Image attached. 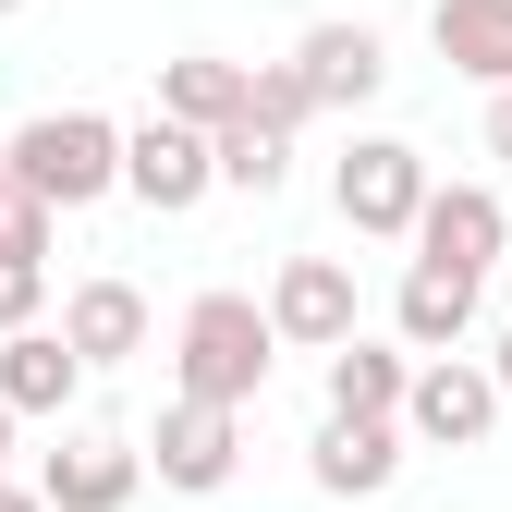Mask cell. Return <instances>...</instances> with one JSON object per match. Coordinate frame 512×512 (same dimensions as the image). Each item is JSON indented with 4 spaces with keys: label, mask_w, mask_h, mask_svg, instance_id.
I'll return each instance as SVG.
<instances>
[{
    "label": "cell",
    "mask_w": 512,
    "mask_h": 512,
    "mask_svg": "<svg viewBox=\"0 0 512 512\" xmlns=\"http://www.w3.org/2000/svg\"><path fill=\"white\" fill-rule=\"evenodd\" d=\"M269 366H281V317L256 305V293H196V305H183V330H171V391H196V403H256Z\"/></svg>",
    "instance_id": "obj_1"
},
{
    "label": "cell",
    "mask_w": 512,
    "mask_h": 512,
    "mask_svg": "<svg viewBox=\"0 0 512 512\" xmlns=\"http://www.w3.org/2000/svg\"><path fill=\"white\" fill-rule=\"evenodd\" d=\"M13 171H25V196L37 208H98V196H122V122L110 110H37V122H13Z\"/></svg>",
    "instance_id": "obj_2"
},
{
    "label": "cell",
    "mask_w": 512,
    "mask_h": 512,
    "mask_svg": "<svg viewBox=\"0 0 512 512\" xmlns=\"http://www.w3.org/2000/svg\"><path fill=\"white\" fill-rule=\"evenodd\" d=\"M427 183H439L427 147H403V135H354L342 171H330V208H342V232H366V244H415Z\"/></svg>",
    "instance_id": "obj_3"
},
{
    "label": "cell",
    "mask_w": 512,
    "mask_h": 512,
    "mask_svg": "<svg viewBox=\"0 0 512 512\" xmlns=\"http://www.w3.org/2000/svg\"><path fill=\"white\" fill-rule=\"evenodd\" d=\"M208 183H220V135L208 122H171V110L122 122V196H135L147 220H183Z\"/></svg>",
    "instance_id": "obj_4"
},
{
    "label": "cell",
    "mask_w": 512,
    "mask_h": 512,
    "mask_svg": "<svg viewBox=\"0 0 512 512\" xmlns=\"http://www.w3.org/2000/svg\"><path fill=\"white\" fill-rule=\"evenodd\" d=\"M500 415H512V391H500V366H488V354H415L403 427L427 439V452H476Z\"/></svg>",
    "instance_id": "obj_5"
},
{
    "label": "cell",
    "mask_w": 512,
    "mask_h": 512,
    "mask_svg": "<svg viewBox=\"0 0 512 512\" xmlns=\"http://www.w3.org/2000/svg\"><path fill=\"white\" fill-rule=\"evenodd\" d=\"M244 464V403H196V391H171V415L147 427V476L183 488V500H220Z\"/></svg>",
    "instance_id": "obj_6"
},
{
    "label": "cell",
    "mask_w": 512,
    "mask_h": 512,
    "mask_svg": "<svg viewBox=\"0 0 512 512\" xmlns=\"http://www.w3.org/2000/svg\"><path fill=\"white\" fill-rule=\"evenodd\" d=\"M269 317H281V354H342V342L366 330V305H354V269H342V256H281Z\"/></svg>",
    "instance_id": "obj_7"
},
{
    "label": "cell",
    "mask_w": 512,
    "mask_h": 512,
    "mask_svg": "<svg viewBox=\"0 0 512 512\" xmlns=\"http://www.w3.org/2000/svg\"><path fill=\"white\" fill-rule=\"evenodd\" d=\"M49 512H135L147 488V439H110V427H61V452L37 464Z\"/></svg>",
    "instance_id": "obj_8"
},
{
    "label": "cell",
    "mask_w": 512,
    "mask_h": 512,
    "mask_svg": "<svg viewBox=\"0 0 512 512\" xmlns=\"http://www.w3.org/2000/svg\"><path fill=\"white\" fill-rule=\"evenodd\" d=\"M415 256L427 269H500L512 256V208H500V183H427V220H415Z\"/></svg>",
    "instance_id": "obj_9"
},
{
    "label": "cell",
    "mask_w": 512,
    "mask_h": 512,
    "mask_svg": "<svg viewBox=\"0 0 512 512\" xmlns=\"http://www.w3.org/2000/svg\"><path fill=\"white\" fill-rule=\"evenodd\" d=\"M86 378H98V366L74 354V330H49V317L0 330V403H13V415H74Z\"/></svg>",
    "instance_id": "obj_10"
},
{
    "label": "cell",
    "mask_w": 512,
    "mask_h": 512,
    "mask_svg": "<svg viewBox=\"0 0 512 512\" xmlns=\"http://www.w3.org/2000/svg\"><path fill=\"white\" fill-rule=\"evenodd\" d=\"M403 439H415L403 415H330V427L305 439V476L330 488V500H378V488L403 476Z\"/></svg>",
    "instance_id": "obj_11"
},
{
    "label": "cell",
    "mask_w": 512,
    "mask_h": 512,
    "mask_svg": "<svg viewBox=\"0 0 512 512\" xmlns=\"http://www.w3.org/2000/svg\"><path fill=\"white\" fill-rule=\"evenodd\" d=\"M293 74L317 86V110H366L378 86H391V49H378V25H342L330 13V25L293 37Z\"/></svg>",
    "instance_id": "obj_12"
},
{
    "label": "cell",
    "mask_w": 512,
    "mask_h": 512,
    "mask_svg": "<svg viewBox=\"0 0 512 512\" xmlns=\"http://www.w3.org/2000/svg\"><path fill=\"white\" fill-rule=\"evenodd\" d=\"M391 330L415 342V354H464L476 342V269H403V293H391Z\"/></svg>",
    "instance_id": "obj_13"
},
{
    "label": "cell",
    "mask_w": 512,
    "mask_h": 512,
    "mask_svg": "<svg viewBox=\"0 0 512 512\" xmlns=\"http://www.w3.org/2000/svg\"><path fill=\"white\" fill-rule=\"evenodd\" d=\"M61 330H74V354H86V366H135V354H147V293L98 269V281L61 293Z\"/></svg>",
    "instance_id": "obj_14"
},
{
    "label": "cell",
    "mask_w": 512,
    "mask_h": 512,
    "mask_svg": "<svg viewBox=\"0 0 512 512\" xmlns=\"http://www.w3.org/2000/svg\"><path fill=\"white\" fill-rule=\"evenodd\" d=\"M427 37L464 86H512V0H427Z\"/></svg>",
    "instance_id": "obj_15"
},
{
    "label": "cell",
    "mask_w": 512,
    "mask_h": 512,
    "mask_svg": "<svg viewBox=\"0 0 512 512\" xmlns=\"http://www.w3.org/2000/svg\"><path fill=\"white\" fill-rule=\"evenodd\" d=\"M403 391H415V342L391 330V342H342L330 354V415H403Z\"/></svg>",
    "instance_id": "obj_16"
},
{
    "label": "cell",
    "mask_w": 512,
    "mask_h": 512,
    "mask_svg": "<svg viewBox=\"0 0 512 512\" xmlns=\"http://www.w3.org/2000/svg\"><path fill=\"white\" fill-rule=\"evenodd\" d=\"M49 232H61V208H0V330H25V317L49 305Z\"/></svg>",
    "instance_id": "obj_17"
},
{
    "label": "cell",
    "mask_w": 512,
    "mask_h": 512,
    "mask_svg": "<svg viewBox=\"0 0 512 512\" xmlns=\"http://www.w3.org/2000/svg\"><path fill=\"white\" fill-rule=\"evenodd\" d=\"M159 110L171 122H244V61H220V49H183V61H159Z\"/></svg>",
    "instance_id": "obj_18"
},
{
    "label": "cell",
    "mask_w": 512,
    "mask_h": 512,
    "mask_svg": "<svg viewBox=\"0 0 512 512\" xmlns=\"http://www.w3.org/2000/svg\"><path fill=\"white\" fill-rule=\"evenodd\" d=\"M220 183H232V196H281V183H293V135H269V122H220Z\"/></svg>",
    "instance_id": "obj_19"
},
{
    "label": "cell",
    "mask_w": 512,
    "mask_h": 512,
    "mask_svg": "<svg viewBox=\"0 0 512 512\" xmlns=\"http://www.w3.org/2000/svg\"><path fill=\"white\" fill-rule=\"evenodd\" d=\"M244 110L269 122V135H305V122H317V86L293 74V61H244Z\"/></svg>",
    "instance_id": "obj_20"
},
{
    "label": "cell",
    "mask_w": 512,
    "mask_h": 512,
    "mask_svg": "<svg viewBox=\"0 0 512 512\" xmlns=\"http://www.w3.org/2000/svg\"><path fill=\"white\" fill-rule=\"evenodd\" d=\"M488 159L512 171V86H488Z\"/></svg>",
    "instance_id": "obj_21"
},
{
    "label": "cell",
    "mask_w": 512,
    "mask_h": 512,
    "mask_svg": "<svg viewBox=\"0 0 512 512\" xmlns=\"http://www.w3.org/2000/svg\"><path fill=\"white\" fill-rule=\"evenodd\" d=\"M0 208H25V171H13V135H0Z\"/></svg>",
    "instance_id": "obj_22"
},
{
    "label": "cell",
    "mask_w": 512,
    "mask_h": 512,
    "mask_svg": "<svg viewBox=\"0 0 512 512\" xmlns=\"http://www.w3.org/2000/svg\"><path fill=\"white\" fill-rule=\"evenodd\" d=\"M0 512H49V488H13V476H0Z\"/></svg>",
    "instance_id": "obj_23"
},
{
    "label": "cell",
    "mask_w": 512,
    "mask_h": 512,
    "mask_svg": "<svg viewBox=\"0 0 512 512\" xmlns=\"http://www.w3.org/2000/svg\"><path fill=\"white\" fill-rule=\"evenodd\" d=\"M488 366H500V391H512V330H500V342H488Z\"/></svg>",
    "instance_id": "obj_24"
},
{
    "label": "cell",
    "mask_w": 512,
    "mask_h": 512,
    "mask_svg": "<svg viewBox=\"0 0 512 512\" xmlns=\"http://www.w3.org/2000/svg\"><path fill=\"white\" fill-rule=\"evenodd\" d=\"M13 427H25V415H13V403H0V464H13Z\"/></svg>",
    "instance_id": "obj_25"
},
{
    "label": "cell",
    "mask_w": 512,
    "mask_h": 512,
    "mask_svg": "<svg viewBox=\"0 0 512 512\" xmlns=\"http://www.w3.org/2000/svg\"><path fill=\"white\" fill-rule=\"evenodd\" d=\"M0 13H25V0H0Z\"/></svg>",
    "instance_id": "obj_26"
}]
</instances>
